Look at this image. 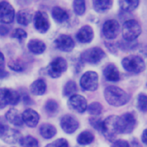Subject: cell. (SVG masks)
I'll use <instances>...</instances> for the list:
<instances>
[{
	"instance_id": "cell-1",
	"label": "cell",
	"mask_w": 147,
	"mask_h": 147,
	"mask_svg": "<svg viewBox=\"0 0 147 147\" xmlns=\"http://www.w3.org/2000/svg\"><path fill=\"white\" fill-rule=\"evenodd\" d=\"M104 96L107 103L114 107L123 106L130 99L129 95L125 90L114 86H110L105 88Z\"/></svg>"
},
{
	"instance_id": "cell-2",
	"label": "cell",
	"mask_w": 147,
	"mask_h": 147,
	"mask_svg": "<svg viewBox=\"0 0 147 147\" xmlns=\"http://www.w3.org/2000/svg\"><path fill=\"white\" fill-rule=\"evenodd\" d=\"M22 135L19 131L11 128L6 124L5 120L0 117V139L9 144H13L20 142Z\"/></svg>"
},
{
	"instance_id": "cell-3",
	"label": "cell",
	"mask_w": 147,
	"mask_h": 147,
	"mask_svg": "<svg viewBox=\"0 0 147 147\" xmlns=\"http://www.w3.org/2000/svg\"><path fill=\"white\" fill-rule=\"evenodd\" d=\"M122 66L125 71L129 73L138 74L144 71L146 64L144 60L139 55H130L122 60Z\"/></svg>"
},
{
	"instance_id": "cell-4",
	"label": "cell",
	"mask_w": 147,
	"mask_h": 147,
	"mask_svg": "<svg viewBox=\"0 0 147 147\" xmlns=\"http://www.w3.org/2000/svg\"><path fill=\"white\" fill-rule=\"evenodd\" d=\"M142 27L137 21L135 19H129L123 23L122 32L123 38L128 42L135 41L141 34Z\"/></svg>"
},
{
	"instance_id": "cell-5",
	"label": "cell",
	"mask_w": 147,
	"mask_h": 147,
	"mask_svg": "<svg viewBox=\"0 0 147 147\" xmlns=\"http://www.w3.org/2000/svg\"><path fill=\"white\" fill-rule=\"evenodd\" d=\"M137 117L134 112H126L118 116V134H131L135 128Z\"/></svg>"
},
{
	"instance_id": "cell-6",
	"label": "cell",
	"mask_w": 147,
	"mask_h": 147,
	"mask_svg": "<svg viewBox=\"0 0 147 147\" xmlns=\"http://www.w3.org/2000/svg\"><path fill=\"white\" fill-rule=\"evenodd\" d=\"M118 116L111 115L105 118L103 122L101 133L107 140L110 142H114L116 136L118 134Z\"/></svg>"
},
{
	"instance_id": "cell-7",
	"label": "cell",
	"mask_w": 147,
	"mask_h": 147,
	"mask_svg": "<svg viewBox=\"0 0 147 147\" xmlns=\"http://www.w3.org/2000/svg\"><path fill=\"white\" fill-rule=\"evenodd\" d=\"M20 98V94L15 90L0 88V109L4 108L8 105H17Z\"/></svg>"
},
{
	"instance_id": "cell-8",
	"label": "cell",
	"mask_w": 147,
	"mask_h": 147,
	"mask_svg": "<svg viewBox=\"0 0 147 147\" xmlns=\"http://www.w3.org/2000/svg\"><path fill=\"white\" fill-rule=\"evenodd\" d=\"M106 56V53L100 47H92L86 49L80 54V60L89 64H97Z\"/></svg>"
},
{
	"instance_id": "cell-9",
	"label": "cell",
	"mask_w": 147,
	"mask_h": 147,
	"mask_svg": "<svg viewBox=\"0 0 147 147\" xmlns=\"http://www.w3.org/2000/svg\"><path fill=\"white\" fill-rule=\"evenodd\" d=\"M67 69V62L61 57L55 58L47 67V73L52 78H59Z\"/></svg>"
},
{
	"instance_id": "cell-10",
	"label": "cell",
	"mask_w": 147,
	"mask_h": 147,
	"mask_svg": "<svg viewBox=\"0 0 147 147\" xmlns=\"http://www.w3.org/2000/svg\"><path fill=\"white\" fill-rule=\"evenodd\" d=\"M80 85L87 91H95L98 88V75L94 71H87L82 75L80 80Z\"/></svg>"
},
{
	"instance_id": "cell-11",
	"label": "cell",
	"mask_w": 147,
	"mask_h": 147,
	"mask_svg": "<svg viewBox=\"0 0 147 147\" xmlns=\"http://www.w3.org/2000/svg\"><path fill=\"white\" fill-rule=\"evenodd\" d=\"M15 9L10 3L6 1L0 2V23L9 24L14 21Z\"/></svg>"
},
{
	"instance_id": "cell-12",
	"label": "cell",
	"mask_w": 147,
	"mask_h": 147,
	"mask_svg": "<svg viewBox=\"0 0 147 147\" xmlns=\"http://www.w3.org/2000/svg\"><path fill=\"white\" fill-rule=\"evenodd\" d=\"M68 107L78 113H84L87 109V99L80 94H74L69 97L67 101Z\"/></svg>"
},
{
	"instance_id": "cell-13",
	"label": "cell",
	"mask_w": 147,
	"mask_h": 147,
	"mask_svg": "<svg viewBox=\"0 0 147 147\" xmlns=\"http://www.w3.org/2000/svg\"><path fill=\"white\" fill-rule=\"evenodd\" d=\"M120 24L115 19H109L105 22L103 26L104 36L108 40L115 39L119 34Z\"/></svg>"
},
{
	"instance_id": "cell-14",
	"label": "cell",
	"mask_w": 147,
	"mask_h": 147,
	"mask_svg": "<svg viewBox=\"0 0 147 147\" xmlns=\"http://www.w3.org/2000/svg\"><path fill=\"white\" fill-rule=\"evenodd\" d=\"M35 27L36 30L41 34L46 33L49 30L50 23L48 14L44 11L36 12L35 19Z\"/></svg>"
},
{
	"instance_id": "cell-15",
	"label": "cell",
	"mask_w": 147,
	"mask_h": 147,
	"mask_svg": "<svg viewBox=\"0 0 147 147\" xmlns=\"http://www.w3.org/2000/svg\"><path fill=\"white\" fill-rule=\"evenodd\" d=\"M60 125L64 132L68 134L74 133L79 127V123L76 118L69 114H66L62 116L61 118Z\"/></svg>"
},
{
	"instance_id": "cell-16",
	"label": "cell",
	"mask_w": 147,
	"mask_h": 147,
	"mask_svg": "<svg viewBox=\"0 0 147 147\" xmlns=\"http://www.w3.org/2000/svg\"><path fill=\"white\" fill-rule=\"evenodd\" d=\"M55 47L60 51L70 52L75 47V42L71 36L66 34H61L54 40Z\"/></svg>"
},
{
	"instance_id": "cell-17",
	"label": "cell",
	"mask_w": 147,
	"mask_h": 147,
	"mask_svg": "<svg viewBox=\"0 0 147 147\" xmlns=\"http://www.w3.org/2000/svg\"><path fill=\"white\" fill-rule=\"evenodd\" d=\"M76 37L78 42L81 43H89L92 41L94 37V30L90 26L86 25L77 32Z\"/></svg>"
},
{
	"instance_id": "cell-18",
	"label": "cell",
	"mask_w": 147,
	"mask_h": 147,
	"mask_svg": "<svg viewBox=\"0 0 147 147\" xmlns=\"http://www.w3.org/2000/svg\"><path fill=\"white\" fill-rule=\"evenodd\" d=\"M22 118L23 121L27 126L31 128L37 127L40 119V116L38 113L32 109H27L25 110L22 114Z\"/></svg>"
},
{
	"instance_id": "cell-19",
	"label": "cell",
	"mask_w": 147,
	"mask_h": 147,
	"mask_svg": "<svg viewBox=\"0 0 147 147\" xmlns=\"http://www.w3.org/2000/svg\"><path fill=\"white\" fill-rule=\"evenodd\" d=\"M6 119L9 123L15 125V126L21 127L24 125V121H23L22 114L19 112L15 108L10 109L8 112L6 113Z\"/></svg>"
},
{
	"instance_id": "cell-20",
	"label": "cell",
	"mask_w": 147,
	"mask_h": 147,
	"mask_svg": "<svg viewBox=\"0 0 147 147\" xmlns=\"http://www.w3.org/2000/svg\"><path fill=\"white\" fill-rule=\"evenodd\" d=\"M103 75L107 81L116 82L120 80V73L114 64H109L104 69Z\"/></svg>"
},
{
	"instance_id": "cell-21",
	"label": "cell",
	"mask_w": 147,
	"mask_h": 147,
	"mask_svg": "<svg viewBox=\"0 0 147 147\" xmlns=\"http://www.w3.org/2000/svg\"><path fill=\"white\" fill-rule=\"evenodd\" d=\"M46 89H47V86L46 82L41 79L36 80L33 83H32L30 86V92L36 96H41L44 94Z\"/></svg>"
},
{
	"instance_id": "cell-22",
	"label": "cell",
	"mask_w": 147,
	"mask_h": 147,
	"mask_svg": "<svg viewBox=\"0 0 147 147\" xmlns=\"http://www.w3.org/2000/svg\"><path fill=\"white\" fill-rule=\"evenodd\" d=\"M33 19V14L30 10L24 9L19 10L17 14V21L19 24L22 26H28Z\"/></svg>"
},
{
	"instance_id": "cell-23",
	"label": "cell",
	"mask_w": 147,
	"mask_h": 147,
	"mask_svg": "<svg viewBox=\"0 0 147 147\" xmlns=\"http://www.w3.org/2000/svg\"><path fill=\"white\" fill-rule=\"evenodd\" d=\"M28 48L32 53L41 54L45 51L46 45L42 40L39 39H31L28 43Z\"/></svg>"
},
{
	"instance_id": "cell-24",
	"label": "cell",
	"mask_w": 147,
	"mask_h": 147,
	"mask_svg": "<svg viewBox=\"0 0 147 147\" xmlns=\"http://www.w3.org/2000/svg\"><path fill=\"white\" fill-rule=\"evenodd\" d=\"M113 1L112 0H95L93 1V7L95 11L98 13H104L112 8Z\"/></svg>"
},
{
	"instance_id": "cell-25",
	"label": "cell",
	"mask_w": 147,
	"mask_h": 147,
	"mask_svg": "<svg viewBox=\"0 0 147 147\" xmlns=\"http://www.w3.org/2000/svg\"><path fill=\"white\" fill-rule=\"evenodd\" d=\"M39 132L43 138L46 139H50L56 134V129L54 125L48 123L41 125L39 128Z\"/></svg>"
},
{
	"instance_id": "cell-26",
	"label": "cell",
	"mask_w": 147,
	"mask_h": 147,
	"mask_svg": "<svg viewBox=\"0 0 147 147\" xmlns=\"http://www.w3.org/2000/svg\"><path fill=\"white\" fill-rule=\"evenodd\" d=\"M52 16L53 19L59 23L65 22L69 19V15L67 12L59 6L54 7L52 10Z\"/></svg>"
},
{
	"instance_id": "cell-27",
	"label": "cell",
	"mask_w": 147,
	"mask_h": 147,
	"mask_svg": "<svg viewBox=\"0 0 147 147\" xmlns=\"http://www.w3.org/2000/svg\"><path fill=\"white\" fill-rule=\"evenodd\" d=\"M138 0H120L118 4L122 10L125 12H132L135 10L139 6Z\"/></svg>"
},
{
	"instance_id": "cell-28",
	"label": "cell",
	"mask_w": 147,
	"mask_h": 147,
	"mask_svg": "<svg viewBox=\"0 0 147 147\" xmlns=\"http://www.w3.org/2000/svg\"><path fill=\"white\" fill-rule=\"evenodd\" d=\"M94 135L89 131H84L77 137V142L80 145H87L93 142Z\"/></svg>"
},
{
	"instance_id": "cell-29",
	"label": "cell",
	"mask_w": 147,
	"mask_h": 147,
	"mask_svg": "<svg viewBox=\"0 0 147 147\" xmlns=\"http://www.w3.org/2000/svg\"><path fill=\"white\" fill-rule=\"evenodd\" d=\"M45 110L48 116H54L56 115L59 111L58 103L54 99L48 100L45 105Z\"/></svg>"
},
{
	"instance_id": "cell-30",
	"label": "cell",
	"mask_w": 147,
	"mask_h": 147,
	"mask_svg": "<svg viewBox=\"0 0 147 147\" xmlns=\"http://www.w3.org/2000/svg\"><path fill=\"white\" fill-rule=\"evenodd\" d=\"M78 90L76 84L74 81H69L64 86L63 90V94L64 96H70L76 94V92Z\"/></svg>"
},
{
	"instance_id": "cell-31",
	"label": "cell",
	"mask_w": 147,
	"mask_h": 147,
	"mask_svg": "<svg viewBox=\"0 0 147 147\" xmlns=\"http://www.w3.org/2000/svg\"><path fill=\"white\" fill-rule=\"evenodd\" d=\"M19 142L22 147H39L38 140L31 136L23 137Z\"/></svg>"
},
{
	"instance_id": "cell-32",
	"label": "cell",
	"mask_w": 147,
	"mask_h": 147,
	"mask_svg": "<svg viewBox=\"0 0 147 147\" xmlns=\"http://www.w3.org/2000/svg\"><path fill=\"white\" fill-rule=\"evenodd\" d=\"M74 11L77 15H84L86 10V4L84 0H76L73 1Z\"/></svg>"
},
{
	"instance_id": "cell-33",
	"label": "cell",
	"mask_w": 147,
	"mask_h": 147,
	"mask_svg": "<svg viewBox=\"0 0 147 147\" xmlns=\"http://www.w3.org/2000/svg\"><path fill=\"white\" fill-rule=\"evenodd\" d=\"M8 67L12 71L16 72H21L25 69L26 64L22 60H10L8 63Z\"/></svg>"
},
{
	"instance_id": "cell-34",
	"label": "cell",
	"mask_w": 147,
	"mask_h": 147,
	"mask_svg": "<svg viewBox=\"0 0 147 147\" xmlns=\"http://www.w3.org/2000/svg\"><path fill=\"white\" fill-rule=\"evenodd\" d=\"M87 110L91 115L98 116L103 112V106L99 102H93L89 104Z\"/></svg>"
},
{
	"instance_id": "cell-35",
	"label": "cell",
	"mask_w": 147,
	"mask_h": 147,
	"mask_svg": "<svg viewBox=\"0 0 147 147\" xmlns=\"http://www.w3.org/2000/svg\"><path fill=\"white\" fill-rule=\"evenodd\" d=\"M137 107L141 112H147V94L144 93H140L137 96Z\"/></svg>"
},
{
	"instance_id": "cell-36",
	"label": "cell",
	"mask_w": 147,
	"mask_h": 147,
	"mask_svg": "<svg viewBox=\"0 0 147 147\" xmlns=\"http://www.w3.org/2000/svg\"><path fill=\"white\" fill-rule=\"evenodd\" d=\"M10 36L13 38L18 39L19 40H22L26 39L28 35H27L26 32L24 30L21 29V28H17V29H15L12 32L11 35Z\"/></svg>"
},
{
	"instance_id": "cell-37",
	"label": "cell",
	"mask_w": 147,
	"mask_h": 147,
	"mask_svg": "<svg viewBox=\"0 0 147 147\" xmlns=\"http://www.w3.org/2000/svg\"><path fill=\"white\" fill-rule=\"evenodd\" d=\"M103 122L101 118L97 117V116H94L89 118V123L95 129L98 130V131L101 132L102 126H103Z\"/></svg>"
},
{
	"instance_id": "cell-38",
	"label": "cell",
	"mask_w": 147,
	"mask_h": 147,
	"mask_svg": "<svg viewBox=\"0 0 147 147\" xmlns=\"http://www.w3.org/2000/svg\"><path fill=\"white\" fill-rule=\"evenodd\" d=\"M45 147H68V142L65 138H59Z\"/></svg>"
},
{
	"instance_id": "cell-39",
	"label": "cell",
	"mask_w": 147,
	"mask_h": 147,
	"mask_svg": "<svg viewBox=\"0 0 147 147\" xmlns=\"http://www.w3.org/2000/svg\"><path fill=\"white\" fill-rule=\"evenodd\" d=\"M8 73L5 70V58L1 52H0V79L8 76Z\"/></svg>"
},
{
	"instance_id": "cell-40",
	"label": "cell",
	"mask_w": 147,
	"mask_h": 147,
	"mask_svg": "<svg viewBox=\"0 0 147 147\" xmlns=\"http://www.w3.org/2000/svg\"><path fill=\"white\" fill-rule=\"evenodd\" d=\"M112 147H130L129 143L125 140H115L112 145Z\"/></svg>"
},
{
	"instance_id": "cell-41",
	"label": "cell",
	"mask_w": 147,
	"mask_h": 147,
	"mask_svg": "<svg viewBox=\"0 0 147 147\" xmlns=\"http://www.w3.org/2000/svg\"><path fill=\"white\" fill-rule=\"evenodd\" d=\"M10 29H9L8 27L6 26H3V25H0V36H6L8 34Z\"/></svg>"
},
{
	"instance_id": "cell-42",
	"label": "cell",
	"mask_w": 147,
	"mask_h": 147,
	"mask_svg": "<svg viewBox=\"0 0 147 147\" xmlns=\"http://www.w3.org/2000/svg\"><path fill=\"white\" fill-rule=\"evenodd\" d=\"M105 45H106V47L107 48H108L109 51H110L111 52H112V53H116V47L114 44H112V42H106Z\"/></svg>"
},
{
	"instance_id": "cell-43",
	"label": "cell",
	"mask_w": 147,
	"mask_h": 147,
	"mask_svg": "<svg viewBox=\"0 0 147 147\" xmlns=\"http://www.w3.org/2000/svg\"><path fill=\"white\" fill-rule=\"evenodd\" d=\"M142 141L144 144L147 145V129L143 131L142 134Z\"/></svg>"
},
{
	"instance_id": "cell-44",
	"label": "cell",
	"mask_w": 147,
	"mask_h": 147,
	"mask_svg": "<svg viewBox=\"0 0 147 147\" xmlns=\"http://www.w3.org/2000/svg\"><path fill=\"white\" fill-rule=\"evenodd\" d=\"M23 100H24V103H26V104H31L30 103H32V101L30 98L29 96L27 95V94L23 96Z\"/></svg>"
},
{
	"instance_id": "cell-45",
	"label": "cell",
	"mask_w": 147,
	"mask_h": 147,
	"mask_svg": "<svg viewBox=\"0 0 147 147\" xmlns=\"http://www.w3.org/2000/svg\"><path fill=\"white\" fill-rule=\"evenodd\" d=\"M131 147H142V146H140V144L137 142V141L134 140V141H133V142H132Z\"/></svg>"
}]
</instances>
